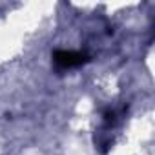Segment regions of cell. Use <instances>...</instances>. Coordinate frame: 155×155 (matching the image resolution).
<instances>
[{"mask_svg": "<svg viewBox=\"0 0 155 155\" xmlns=\"http://www.w3.org/2000/svg\"><path fill=\"white\" fill-rule=\"evenodd\" d=\"M91 60L88 53L82 51H68V49H57L53 51V62L60 69H71V68H79L84 66Z\"/></svg>", "mask_w": 155, "mask_h": 155, "instance_id": "1", "label": "cell"}]
</instances>
